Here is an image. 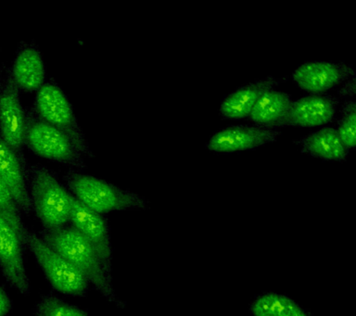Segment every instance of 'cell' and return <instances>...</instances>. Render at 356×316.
Wrapping results in <instances>:
<instances>
[{"label":"cell","mask_w":356,"mask_h":316,"mask_svg":"<svg viewBox=\"0 0 356 316\" xmlns=\"http://www.w3.org/2000/svg\"><path fill=\"white\" fill-rule=\"evenodd\" d=\"M292 103L291 96L280 91H264L256 101L248 119L256 126L277 129V124L288 115Z\"/></svg>","instance_id":"obj_17"},{"label":"cell","mask_w":356,"mask_h":316,"mask_svg":"<svg viewBox=\"0 0 356 316\" xmlns=\"http://www.w3.org/2000/svg\"><path fill=\"white\" fill-rule=\"evenodd\" d=\"M281 80L269 76L238 88L225 97L221 102L219 115L225 120H241L248 118L253 106L264 91L273 90Z\"/></svg>","instance_id":"obj_15"},{"label":"cell","mask_w":356,"mask_h":316,"mask_svg":"<svg viewBox=\"0 0 356 316\" xmlns=\"http://www.w3.org/2000/svg\"><path fill=\"white\" fill-rule=\"evenodd\" d=\"M339 97L341 98H353L355 95V74L352 76V79L348 80L346 84L338 91Z\"/></svg>","instance_id":"obj_23"},{"label":"cell","mask_w":356,"mask_h":316,"mask_svg":"<svg viewBox=\"0 0 356 316\" xmlns=\"http://www.w3.org/2000/svg\"><path fill=\"white\" fill-rule=\"evenodd\" d=\"M35 316H89L80 308L70 304L53 294L42 296L36 304Z\"/></svg>","instance_id":"obj_20"},{"label":"cell","mask_w":356,"mask_h":316,"mask_svg":"<svg viewBox=\"0 0 356 316\" xmlns=\"http://www.w3.org/2000/svg\"><path fill=\"white\" fill-rule=\"evenodd\" d=\"M70 224L76 228L93 247L102 263L106 276L111 282L113 280V276H111L113 246H111L108 221L104 216L88 209L74 197Z\"/></svg>","instance_id":"obj_8"},{"label":"cell","mask_w":356,"mask_h":316,"mask_svg":"<svg viewBox=\"0 0 356 316\" xmlns=\"http://www.w3.org/2000/svg\"><path fill=\"white\" fill-rule=\"evenodd\" d=\"M26 247L56 291L74 297L88 295V278L68 260L47 246L36 233H28Z\"/></svg>","instance_id":"obj_6"},{"label":"cell","mask_w":356,"mask_h":316,"mask_svg":"<svg viewBox=\"0 0 356 316\" xmlns=\"http://www.w3.org/2000/svg\"><path fill=\"white\" fill-rule=\"evenodd\" d=\"M13 304L10 294L3 285H0V316H8L13 310Z\"/></svg>","instance_id":"obj_22"},{"label":"cell","mask_w":356,"mask_h":316,"mask_svg":"<svg viewBox=\"0 0 356 316\" xmlns=\"http://www.w3.org/2000/svg\"><path fill=\"white\" fill-rule=\"evenodd\" d=\"M11 76L19 90L33 92L47 81L46 65L35 41H22L10 67Z\"/></svg>","instance_id":"obj_13"},{"label":"cell","mask_w":356,"mask_h":316,"mask_svg":"<svg viewBox=\"0 0 356 316\" xmlns=\"http://www.w3.org/2000/svg\"><path fill=\"white\" fill-rule=\"evenodd\" d=\"M19 92L10 67L3 65L0 68V138L28 165L24 153L26 112L21 103Z\"/></svg>","instance_id":"obj_7"},{"label":"cell","mask_w":356,"mask_h":316,"mask_svg":"<svg viewBox=\"0 0 356 316\" xmlns=\"http://www.w3.org/2000/svg\"><path fill=\"white\" fill-rule=\"evenodd\" d=\"M72 195L88 209L99 215L114 210L147 209L149 201L143 197L111 184L83 171L70 168L65 176Z\"/></svg>","instance_id":"obj_3"},{"label":"cell","mask_w":356,"mask_h":316,"mask_svg":"<svg viewBox=\"0 0 356 316\" xmlns=\"http://www.w3.org/2000/svg\"><path fill=\"white\" fill-rule=\"evenodd\" d=\"M29 167L30 165L22 163L16 152L0 138V176L24 215H29L32 210L28 190Z\"/></svg>","instance_id":"obj_14"},{"label":"cell","mask_w":356,"mask_h":316,"mask_svg":"<svg viewBox=\"0 0 356 316\" xmlns=\"http://www.w3.org/2000/svg\"><path fill=\"white\" fill-rule=\"evenodd\" d=\"M26 112L25 146L38 156L68 165L71 169L83 171L85 156L60 130L39 117L33 108Z\"/></svg>","instance_id":"obj_4"},{"label":"cell","mask_w":356,"mask_h":316,"mask_svg":"<svg viewBox=\"0 0 356 316\" xmlns=\"http://www.w3.org/2000/svg\"><path fill=\"white\" fill-rule=\"evenodd\" d=\"M39 237L47 246L83 274L89 283L108 301L113 302L122 309L125 307L127 304L117 298L113 285L106 276L93 247L72 224H68L54 229H42Z\"/></svg>","instance_id":"obj_1"},{"label":"cell","mask_w":356,"mask_h":316,"mask_svg":"<svg viewBox=\"0 0 356 316\" xmlns=\"http://www.w3.org/2000/svg\"><path fill=\"white\" fill-rule=\"evenodd\" d=\"M280 134V130L277 129L256 126H230L216 133L209 141L207 149L217 153L253 151L275 142Z\"/></svg>","instance_id":"obj_9"},{"label":"cell","mask_w":356,"mask_h":316,"mask_svg":"<svg viewBox=\"0 0 356 316\" xmlns=\"http://www.w3.org/2000/svg\"><path fill=\"white\" fill-rule=\"evenodd\" d=\"M31 207L41 222L42 229H54L70 224L74 196L61 184L54 171L31 165L28 174Z\"/></svg>","instance_id":"obj_2"},{"label":"cell","mask_w":356,"mask_h":316,"mask_svg":"<svg viewBox=\"0 0 356 316\" xmlns=\"http://www.w3.org/2000/svg\"><path fill=\"white\" fill-rule=\"evenodd\" d=\"M0 215L3 216L10 224V226L15 230L22 247L26 251V241L28 229L24 226L22 219V210L13 198V194L8 190L4 180L0 176Z\"/></svg>","instance_id":"obj_19"},{"label":"cell","mask_w":356,"mask_h":316,"mask_svg":"<svg viewBox=\"0 0 356 316\" xmlns=\"http://www.w3.org/2000/svg\"><path fill=\"white\" fill-rule=\"evenodd\" d=\"M250 310L252 316H316L289 297L275 292L259 295Z\"/></svg>","instance_id":"obj_18"},{"label":"cell","mask_w":356,"mask_h":316,"mask_svg":"<svg viewBox=\"0 0 356 316\" xmlns=\"http://www.w3.org/2000/svg\"><path fill=\"white\" fill-rule=\"evenodd\" d=\"M32 108L39 117L63 132L83 156L93 157V152L78 124L71 101L54 79H47L36 91Z\"/></svg>","instance_id":"obj_5"},{"label":"cell","mask_w":356,"mask_h":316,"mask_svg":"<svg viewBox=\"0 0 356 316\" xmlns=\"http://www.w3.org/2000/svg\"><path fill=\"white\" fill-rule=\"evenodd\" d=\"M355 74L352 66L344 62H312L299 66L291 77L300 90L311 95H323Z\"/></svg>","instance_id":"obj_10"},{"label":"cell","mask_w":356,"mask_h":316,"mask_svg":"<svg viewBox=\"0 0 356 316\" xmlns=\"http://www.w3.org/2000/svg\"><path fill=\"white\" fill-rule=\"evenodd\" d=\"M339 138L347 149L356 147V103L347 101L341 108V117L338 121L337 129Z\"/></svg>","instance_id":"obj_21"},{"label":"cell","mask_w":356,"mask_h":316,"mask_svg":"<svg viewBox=\"0 0 356 316\" xmlns=\"http://www.w3.org/2000/svg\"><path fill=\"white\" fill-rule=\"evenodd\" d=\"M24 251L15 230L0 215V268L11 287L28 295L31 285L24 266Z\"/></svg>","instance_id":"obj_12"},{"label":"cell","mask_w":356,"mask_h":316,"mask_svg":"<svg viewBox=\"0 0 356 316\" xmlns=\"http://www.w3.org/2000/svg\"><path fill=\"white\" fill-rule=\"evenodd\" d=\"M339 99L330 95H309L292 101L288 115L277 129L286 126L309 128L332 123L336 117Z\"/></svg>","instance_id":"obj_11"},{"label":"cell","mask_w":356,"mask_h":316,"mask_svg":"<svg viewBox=\"0 0 356 316\" xmlns=\"http://www.w3.org/2000/svg\"><path fill=\"white\" fill-rule=\"evenodd\" d=\"M302 147V152L312 157L325 160L345 162L350 154V149L345 147L337 130L332 127H323L302 140L294 141Z\"/></svg>","instance_id":"obj_16"}]
</instances>
